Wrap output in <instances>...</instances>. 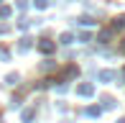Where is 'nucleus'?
Wrapping results in <instances>:
<instances>
[{"mask_svg":"<svg viewBox=\"0 0 125 123\" xmlns=\"http://www.w3.org/2000/svg\"><path fill=\"white\" fill-rule=\"evenodd\" d=\"M117 123H125V121H117Z\"/></svg>","mask_w":125,"mask_h":123,"instance_id":"obj_2","label":"nucleus"},{"mask_svg":"<svg viewBox=\"0 0 125 123\" xmlns=\"http://www.w3.org/2000/svg\"><path fill=\"white\" fill-rule=\"evenodd\" d=\"M79 95H92V87H89V85H82V87H79Z\"/></svg>","mask_w":125,"mask_h":123,"instance_id":"obj_1","label":"nucleus"}]
</instances>
